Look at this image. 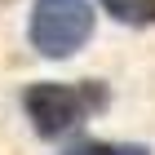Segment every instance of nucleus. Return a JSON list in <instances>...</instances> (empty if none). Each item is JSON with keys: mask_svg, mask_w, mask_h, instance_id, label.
I'll return each instance as SVG.
<instances>
[{"mask_svg": "<svg viewBox=\"0 0 155 155\" xmlns=\"http://www.w3.org/2000/svg\"><path fill=\"white\" fill-rule=\"evenodd\" d=\"M22 107H27V120L40 137H62L75 124H84L89 111L107 107V89H102V80H80V84L40 80V84H27Z\"/></svg>", "mask_w": 155, "mask_h": 155, "instance_id": "f257e3e1", "label": "nucleus"}, {"mask_svg": "<svg viewBox=\"0 0 155 155\" xmlns=\"http://www.w3.org/2000/svg\"><path fill=\"white\" fill-rule=\"evenodd\" d=\"M93 36V5L89 0H36L27 40L40 58H75Z\"/></svg>", "mask_w": 155, "mask_h": 155, "instance_id": "f03ea898", "label": "nucleus"}, {"mask_svg": "<svg viewBox=\"0 0 155 155\" xmlns=\"http://www.w3.org/2000/svg\"><path fill=\"white\" fill-rule=\"evenodd\" d=\"M97 5L124 27H155V0H97Z\"/></svg>", "mask_w": 155, "mask_h": 155, "instance_id": "7ed1b4c3", "label": "nucleus"}, {"mask_svg": "<svg viewBox=\"0 0 155 155\" xmlns=\"http://www.w3.org/2000/svg\"><path fill=\"white\" fill-rule=\"evenodd\" d=\"M62 155H151V146L142 142H97V137H80Z\"/></svg>", "mask_w": 155, "mask_h": 155, "instance_id": "20e7f679", "label": "nucleus"}]
</instances>
